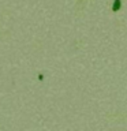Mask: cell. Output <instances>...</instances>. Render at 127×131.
<instances>
[{
  "mask_svg": "<svg viewBox=\"0 0 127 131\" xmlns=\"http://www.w3.org/2000/svg\"><path fill=\"white\" fill-rule=\"evenodd\" d=\"M122 6V3H120V0H115V4H113V7H112V10L113 11H118V8Z\"/></svg>",
  "mask_w": 127,
  "mask_h": 131,
  "instance_id": "1",
  "label": "cell"
}]
</instances>
